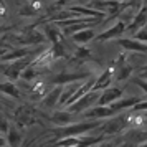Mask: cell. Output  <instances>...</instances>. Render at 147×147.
Returning <instances> with one entry per match:
<instances>
[{
    "instance_id": "obj_1",
    "label": "cell",
    "mask_w": 147,
    "mask_h": 147,
    "mask_svg": "<svg viewBox=\"0 0 147 147\" xmlns=\"http://www.w3.org/2000/svg\"><path fill=\"white\" fill-rule=\"evenodd\" d=\"M101 124H102L101 119H91V121H88V122H71L68 126H58V129H55L51 132L56 136V139L66 137V136H83V134H86V132L96 131Z\"/></svg>"
},
{
    "instance_id": "obj_2",
    "label": "cell",
    "mask_w": 147,
    "mask_h": 147,
    "mask_svg": "<svg viewBox=\"0 0 147 147\" xmlns=\"http://www.w3.org/2000/svg\"><path fill=\"white\" fill-rule=\"evenodd\" d=\"M47 38V33H41L35 27H30L25 32L15 35L12 41H17L18 45H23V47H35V45H41Z\"/></svg>"
},
{
    "instance_id": "obj_3",
    "label": "cell",
    "mask_w": 147,
    "mask_h": 147,
    "mask_svg": "<svg viewBox=\"0 0 147 147\" xmlns=\"http://www.w3.org/2000/svg\"><path fill=\"white\" fill-rule=\"evenodd\" d=\"M99 96H101V91H99V89H91V91H88L84 96H81L78 101H74L73 104L66 106V109H69V111H71V113H74V114L84 113L86 109L93 107L94 104H98Z\"/></svg>"
},
{
    "instance_id": "obj_4",
    "label": "cell",
    "mask_w": 147,
    "mask_h": 147,
    "mask_svg": "<svg viewBox=\"0 0 147 147\" xmlns=\"http://www.w3.org/2000/svg\"><path fill=\"white\" fill-rule=\"evenodd\" d=\"M127 124H129V117L127 116H116L114 119H109L106 122H102L99 126V131L104 136H114V134L121 132Z\"/></svg>"
},
{
    "instance_id": "obj_5",
    "label": "cell",
    "mask_w": 147,
    "mask_h": 147,
    "mask_svg": "<svg viewBox=\"0 0 147 147\" xmlns=\"http://www.w3.org/2000/svg\"><path fill=\"white\" fill-rule=\"evenodd\" d=\"M124 32H127V22L121 18V20H117L111 28H107V30H104L102 33L98 35V36H96V40H98V41H106V40L121 38V36L124 35Z\"/></svg>"
},
{
    "instance_id": "obj_6",
    "label": "cell",
    "mask_w": 147,
    "mask_h": 147,
    "mask_svg": "<svg viewBox=\"0 0 147 147\" xmlns=\"http://www.w3.org/2000/svg\"><path fill=\"white\" fill-rule=\"evenodd\" d=\"M10 65L7 68H3V74L7 76L8 80H18L23 73V69L30 65V58L25 56V58H20V60L15 61H8Z\"/></svg>"
},
{
    "instance_id": "obj_7",
    "label": "cell",
    "mask_w": 147,
    "mask_h": 147,
    "mask_svg": "<svg viewBox=\"0 0 147 147\" xmlns=\"http://www.w3.org/2000/svg\"><path fill=\"white\" fill-rule=\"evenodd\" d=\"M144 25H147V3H142V7L137 10L134 18L127 23V32L134 35L136 32H139Z\"/></svg>"
},
{
    "instance_id": "obj_8",
    "label": "cell",
    "mask_w": 147,
    "mask_h": 147,
    "mask_svg": "<svg viewBox=\"0 0 147 147\" xmlns=\"http://www.w3.org/2000/svg\"><path fill=\"white\" fill-rule=\"evenodd\" d=\"M114 111L111 109V106H102V104H94L93 107L86 109L83 116L86 119H104V117H111L114 116Z\"/></svg>"
},
{
    "instance_id": "obj_9",
    "label": "cell",
    "mask_w": 147,
    "mask_h": 147,
    "mask_svg": "<svg viewBox=\"0 0 147 147\" xmlns=\"http://www.w3.org/2000/svg\"><path fill=\"white\" fill-rule=\"evenodd\" d=\"M117 43L127 51L147 53V41H140L137 38H121V40H117Z\"/></svg>"
},
{
    "instance_id": "obj_10",
    "label": "cell",
    "mask_w": 147,
    "mask_h": 147,
    "mask_svg": "<svg viewBox=\"0 0 147 147\" xmlns=\"http://www.w3.org/2000/svg\"><path fill=\"white\" fill-rule=\"evenodd\" d=\"M122 98V89L121 88H106V89H102L101 91V96H99V101H98V104H102V106H109L111 102L114 101H117Z\"/></svg>"
},
{
    "instance_id": "obj_11",
    "label": "cell",
    "mask_w": 147,
    "mask_h": 147,
    "mask_svg": "<svg viewBox=\"0 0 147 147\" xmlns=\"http://www.w3.org/2000/svg\"><path fill=\"white\" fill-rule=\"evenodd\" d=\"M32 51H33V47H23V45H22L20 48H15L12 51H5V53L2 55V61H3V63H8V61L20 60V58L30 56Z\"/></svg>"
},
{
    "instance_id": "obj_12",
    "label": "cell",
    "mask_w": 147,
    "mask_h": 147,
    "mask_svg": "<svg viewBox=\"0 0 147 147\" xmlns=\"http://www.w3.org/2000/svg\"><path fill=\"white\" fill-rule=\"evenodd\" d=\"M139 98H134V96H129V98H121V99L114 101V102H111L109 106H111V109H113L114 113H121V111H126V109H132L137 102H139Z\"/></svg>"
},
{
    "instance_id": "obj_13",
    "label": "cell",
    "mask_w": 147,
    "mask_h": 147,
    "mask_svg": "<svg viewBox=\"0 0 147 147\" xmlns=\"http://www.w3.org/2000/svg\"><path fill=\"white\" fill-rule=\"evenodd\" d=\"M84 78H88V73H60L55 78H51V83L53 84H66V83L80 81V80H84Z\"/></svg>"
},
{
    "instance_id": "obj_14",
    "label": "cell",
    "mask_w": 147,
    "mask_h": 147,
    "mask_svg": "<svg viewBox=\"0 0 147 147\" xmlns=\"http://www.w3.org/2000/svg\"><path fill=\"white\" fill-rule=\"evenodd\" d=\"M61 93H63V84H56V86L48 93L47 98H43V106L45 107L58 106V102L61 101Z\"/></svg>"
},
{
    "instance_id": "obj_15",
    "label": "cell",
    "mask_w": 147,
    "mask_h": 147,
    "mask_svg": "<svg viewBox=\"0 0 147 147\" xmlns=\"http://www.w3.org/2000/svg\"><path fill=\"white\" fill-rule=\"evenodd\" d=\"M73 114L69 109L66 111H58V113H53L50 116V121L56 124V126H68V124H71L73 122Z\"/></svg>"
},
{
    "instance_id": "obj_16",
    "label": "cell",
    "mask_w": 147,
    "mask_h": 147,
    "mask_svg": "<svg viewBox=\"0 0 147 147\" xmlns=\"http://www.w3.org/2000/svg\"><path fill=\"white\" fill-rule=\"evenodd\" d=\"M93 38H94V30L91 27L83 28V30H80V32H76V33L71 35V40H73V43H76V45H86V43H89Z\"/></svg>"
},
{
    "instance_id": "obj_17",
    "label": "cell",
    "mask_w": 147,
    "mask_h": 147,
    "mask_svg": "<svg viewBox=\"0 0 147 147\" xmlns=\"http://www.w3.org/2000/svg\"><path fill=\"white\" fill-rule=\"evenodd\" d=\"M81 84H83V83H80V81H71V83L63 84V93H61L60 104H66L68 101H69V98H71V96L78 91V89H80Z\"/></svg>"
},
{
    "instance_id": "obj_18",
    "label": "cell",
    "mask_w": 147,
    "mask_h": 147,
    "mask_svg": "<svg viewBox=\"0 0 147 147\" xmlns=\"http://www.w3.org/2000/svg\"><path fill=\"white\" fill-rule=\"evenodd\" d=\"M60 25H47L45 27V33H47L48 40L51 41V43H63V30H60Z\"/></svg>"
},
{
    "instance_id": "obj_19",
    "label": "cell",
    "mask_w": 147,
    "mask_h": 147,
    "mask_svg": "<svg viewBox=\"0 0 147 147\" xmlns=\"http://www.w3.org/2000/svg\"><path fill=\"white\" fill-rule=\"evenodd\" d=\"M111 81H113V71L107 69V71L101 73L99 76L96 78V83H94L93 89H99V91H102V89H106V88L111 86Z\"/></svg>"
},
{
    "instance_id": "obj_20",
    "label": "cell",
    "mask_w": 147,
    "mask_h": 147,
    "mask_svg": "<svg viewBox=\"0 0 147 147\" xmlns=\"http://www.w3.org/2000/svg\"><path fill=\"white\" fill-rule=\"evenodd\" d=\"M0 89H2V93L5 94V96H10V98H15V99H20V91H18V88L15 86L12 81H3V83L0 84Z\"/></svg>"
},
{
    "instance_id": "obj_21",
    "label": "cell",
    "mask_w": 147,
    "mask_h": 147,
    "mask_svg": "<svg viewBox=\"0 0 147 147\" xmlns=\"http://www.w3.org/2000/svg\"><path fill=\"white\" fill-rule=\"evenodd\" d=\"M119 61H122V56L119 58ZM117 68H119L117 73H116V80L117 81H124V80H129V78H131V74H132V66H131V65L121 63Z\"/></svg>"
},
{
    "instance_id": "obj_22",
    "label": "cell",
    "mask_w": 147,
    "mask_h": 147,
    "mask_svg": "<svg viewBox=\"0 0 147 147\" xmlns=\"http://www.w3.org/2000/svg\"><path fill=\"white\" fill-rule=\"evenodd\" d=\"M56 146H61V147L83 146V144H81V136H66V137H60V139H56Z\"/></svg>"
},
{
    "instance_id": "obj_23",
    "label": "cell",
    "mask_w": 147,
    "mask_h": 147,
    "mask_svg": "<svg viewBox=\"0 0 147 147\" xmlns=\"http://www.w3.org/2000/svg\"><path fill=\"white\" fill-rule=\"evenodd\" d=\"M38 10H40V3L38 2H33V3H25V5H22L20 10H18V13L22 17H35V15L38 13Z\"/></svg>"
},
{
    "instance_id": "obj_24",
    "label": "cell",
    "mask_w": 147,
    "mask_h": 147,
    "mask_svg": "<svg viewBox=\"0 0 147 147\" xmlns=\"http://www.w3.org/2000/svg\"><path fill=\"white\" fill-rule=\"evenodd\" d=\"M17 122H20V124H23V126H28V124H33L35 119L25 107H20V109L17 111Z\"/></svg>"
},
{
    "instance_id": "obj_25",
    "label": "cell",
    "mask_w": 147,
    "mask_h": 147,
    "mask_svg": "<svg viewBox=\"0 0 147 147\" xmlns=\"http://www.w3.org/2000/svg\"><path fill=\"white\" fill-rule=\"evenodd\" d=\"M7 144L8 146H20L22 144V134L17 127H10L7 132Z\"/></svg>"
},
{
    "instance_id": "obj_26",
    "label": "cell",
    "mask_w": 147,
    "mask_h": 147,
    "mask_svg": "<svg viewBox=\"0 0 147 147\" xmlns=\"http://www.w3.org/2000/svg\"><path fill=\"white\" fill-rule=\"evenodd\" d=\"M104 139V134L101 136H81V144L83 146H93V144H99Z\"/></svg>"
},
{
    "instance_id": "obj_27",
    "label": "cell",
    "mask_w": 147,
    "mask_h": 147,
    "mask_svg": "<svg viewBox=\"0 0 147 147\" xmlns=\"http://www.w3.org/2000/svg\"><path fill=\"white\" fill-rule=\"evenodd\" d=\"M51 56L53 58H63V56H66V51H65V48H63V43H53V47H51Z\"/></svg>"
},
{
    "instance_id": "obj_28",
    "label": "cell",
    "mask_w": 147,
    "mask_h": 147,
    "mask_svg": "<svg viewBox=\"0 0 147 147\" xmlns=\"http://www.w3.org/2000/svg\"><path fill=\"white\" fill-rule=\"evenodd\" d=\"M74 55H76V58H80V60H91V58H93V56H91V51H89L88 48H84V47L76 48Z\"/></svg>"
},
{
    "instance_id": "obj_29",
    "label": "cell",
    "mask_w": 147,
    "mask_h": 147,
    "mask_svg": "<svg viewBox=\"0 0 147 147\" xmlns=\"http://www.w3.org/2000/svg\"><path fill=\"white\" fill-rule=\"evenodd\" d=\"M132 83H134V84H137V86H139L140 89H142V91H144V93L147 94V80H146V78H140V76H136V78L132 80Z\"/></svg>"
},
{
    "instance_id": "obj_30",
    "label": "cell",
    "mask_w": 147,
    "mask_h": 147,
    "mask_svg": "<svg viewBox=\"0 0 147 147\" xmlns=\"http://www.w3.org/2000/svg\"><path fill=\"white\" fill-rule=\"evenodd\" d=\"M134 38H137L140 41H147V25H144L139 32H136L134 33Z\"/></svg>"
},
{
    "instance_id": "obj_31",
    "label": "cell",
    "mask_w": 147,
    "mask_h": 147,
    "mask_svg": "<svg viewBox=\"0 0 147 147\" xmlns=\"http://www.w3.org/2000/svg\"><path fill=\"white\" fill-rule=\"evenodd\" d=\"M146 111H147V101H139L132 107V113H146Z\"/></svg>"
},
{
    "instance_id": "obj_32",
    "label": "cell",
    "mask_w": 147,
    "mask_h": 147,
    "mask_svg": "<svg viewBox=\"0 0 147 147\" xmlns=\"http://www.w3.org/2000/svg\"><path fill=\"white\" fill-rule=\"evenodd\" d=\"M22 80H27V81H30L32 78H35V71L32 69L30 66H27L25 69H23V73H22V76H20Z\"/></svg>"
},
{
    "instance_id": "obj_33",
    "label": "cell",
    "mask_w": 147,
    "mask_h": 147,
    "mask_svg": "<svg viewBox=\"0 0 147 147\" xmlns=\"http://www.w3.org/2000/svg\"><path fill=\"white\" fill-rule=\"evenodd\" d=\"M8 129H10V126H8V121L5 119V117H2V122H0V131H2V134L8 132Z\"/></svg>"
},
{
    "instance_id": "obj_34",
    "label": "cell",
    "mask_w": 147,
    "mask_h": 147,
    "mask_svg": "<svg viewBox=\"0 0 147 147\" xmlns=\"http://www.w3.org/2000/svg\"><path fill=\"white\" fill-rule=\"evenodd\" d=\"M139 76H140V78H146V80H147V65H146V66H142V68L139 69Z\"/></svg>"
},
{
    "instance_id": "obj_35",
    "label": "cell",
    "mask_w": 147,
    "mask_h": 147,
    "mask_svg": "<svg viewBox=\"0 0 147 147\" xmlns=\"http://www.w3.org/2000/svg\"><path fill=\"white\" fill-rule=\"evenodd\" d=\"M69 2H73V0H58V5H65V3H69Z\"/></svg>"
},
{
    "instance_id": "obj_36",
    "label": "cell",
    "mask_w": 147,
    "mask_h": 147,
    "mask_svg": "<svg viewBox=\"0 0 147 147\" xmlns=\"http://www.w3.org/2000/svg\"><path fill=\"white\" fill-rule=\"evenodd\" d=\"M119 2H132V0H119Z\"/></svg>"
},
{
    "instance_id": "obj_37",
    "label": "cell",
    "mask_w": 147,
    "mask_h": 147,
    "mask_svg": "<svg viewBox=\"0 0 147 147\" xmlns=\"http://www.w3.org/2000/svg\"><path fill=\"white\" fill-rule=\"evenodd\" d=\"M146 119H147V111H146Z\"/></svg>"
},
{
    "instance_id": "obj_38",
    "label": "cell",
    "mask_w": 147,
    "mask_h": 147,
    "mask_svg": "<svg viewBox=\"0 0 147 147\" xmlns=\"http://www.w3.org/2000/svg\"><path fill=\"white\" fill-rule=\"evenodd\" d=\"M144 3H147V0H144Z\"/></svg>"
},
{
    "instance_id": "obj_39",
    "label": "cell",
    "mask_w": 147,
    "mask_h": 147,
    "mask_svg": "<svg viewBox=\"0 0 147 147\" xmlns=\"http://www.w3.org/2000/svg\"><path fill=\"white\" fill-rule=\"evenodd\" d=\"M56 2H58V0H56Z\"/></svg>"
}]
</instances>
